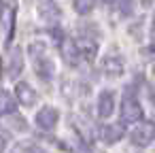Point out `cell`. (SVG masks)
I'll return each mask as SVG.
<instances>
[{
	"instance_id": "obj_1",
	"label": "cell",
	"mask_w": 155,
	"mask_h": 153,
	"mask_svg": "<svg viewBox=\"0 0 155 153\" xmlns=\"http://www.w3.org/2000/svg\"><path fill=\"white\" fill-rule=\"evenodd\" d=\"M30 53H32V60H34V72H36L41 79L49 81V79L53 77V64H51V60L47 58L43 45H32V47H30Z\"/></svg>"
},
{
	"instance_id": "obj_2",
	"label": "cell",
	"mask_w": 155,
	"mask_h": 153,
	"mask_svg": "<svg viewBox=\"0 0 155 153\" xmlns=\"http://www.w3.org/2000/svg\"><path fill=\"white\" fill-rule=\"evenodd\" d=\"M155 138V123L153 121H140L134 130H132V142L138 147H147L151 145Z\"/></svg>"
},
{
	"instance_id": "obj_3",
	"label": "cell",
	"mask_w": 155,
	"mask_h": 153,
	"mask_svg": "<svg viewBox=\"0 0 155 153\" xmlns=\"http://www.w3.org/2000/svg\"><path fill=\"white\" fill-rule=\"evenodd\" d=\"M119 117H121L123 123H138L142 119V106H140V102L134 100V98H125L121 102V115Z\"/></svg>"
},
{
	"instance_id": "obj_4",
	"label": "cell",
	"mask_w": 155,
	"mask_h": 153,
	"mask_svg": "<svg viewBox=\"0 0 155 153\" xmlns=\"http://www.w3.org/2000/svg\"><path fill=\"white\" fill-rule=\"evenodd\" d=\"M58 119H60V113H58V108H53V106H43V108L36 113V125L43 128V130H51V128L58 123Z\"/></svg>"
},
{
	"instance_id": "obj_5",
	"label": "cell",
	"mask_w": 155,
	"mask_h": 153,
	"mask_svg": "<svg viewBox=\"0 0 155 153\" xmlns=\"http://www.w3.org/2000/svg\"><path fill=\"white\" fill-rule=\"evenodd\" d=\"M74 45H77V51H79V58H81V60L94 62V58H96V53H98V45H96L91 38H77Z\"/></svg>"
},
{
	"instance_id": "obj_6",
	"label": "cell",
	"mask_w": 155,
	"mask_h": 153,
	"mask_svg": "<svg viewBox=\"0 0 155 153\" xmlns=\"http://www.w3.org/2000/svg\"><path fill=\"white\" fill-rule=\"evenodd\" d=\"M113 108H115V96H113V91H102L100 94V98H98V115L102 117V119H106V117H110L113 115Z\"/></svg>"
},
{
	"instance_id": "obj_7",
	"label": "cell",
	"mask_w": 155,
	"mask_h": 153,
	"mask_svg": "<svg viewBox=\"0 0 155 153\" xmlns=\"http://www.w3.org/2000/svg\"><path fill=\"white\" fill-rule=\"evenodd\" d=\"M62 47H60V51H62V58L66 60V64H70V66H77L79 62H81V58H79V51H77V45H74V41H62L60 43Z\"/></svg>"
},
{
	"instance_id": "obj_8",
	"label": "cell",
	"mask_w": 155,
	"mask_h": 153,
	"mask_svg": "<svg viewBox=\"0 0 155 153\" xmlns=\"http://www.w3.org/2000/svg\"><path fill=\"white\" fill-rule=\"evenodd\" d=\"M21 68H24V58H21V49L19 47H15L13 51H11V55H9V64H7V72H9V77H19V72H21Z\"/></svg>"
},
{
	"instance_id": "obj_9",
	"label": "cell",
	"mask_w": 155,
	"mask_h": 153,
	"mask_svg": "<svg viewBox=\"0 0 155 153\" xmlns=\"http://www.w3.org/2000/svg\"><path fill=\"white\" fill-rule=\"evenodd\" d=\"M15 94H17V98H19V102L21 104H26V106H32L34 102H36V98H38V94L28 85V83H17V87H15Z\"/></svg>"
},
{
	"instance_id": "obj_10",
	"label": "cell",
	"mask_w": 155,
	"mask_h": 153,
	"mask_svg": "<svg viewBox=\"0 0 155 153\" xmlns=\"http://www.w3.org/2000/svg\"><path fill=\"white\" fill-rule=\"evenodd\" d=\"M102 72H104V75H110V77H119V75L123 72V60L117 58V55L104 58V62H102Z\"/></svg>"
},
{
	"instance_id": "obj_11",
	"label": "cell",
	"mask_w": 155,
	"mask_h": 153,
	"mask_svg": "<svg viewBox=\"0 0 155 153\" xmlns=\"http://www.w3.org/2000/svg\"><path fill=\"white\" fill-rule=\"evenodd\" d=\"M100 138L104 140V142H108V145H113V142H117V140H121L123 138V128L121 125H104L102 130H100Z\"/></svg>"
},
{
	"instance_id": "obj_12",
	"label": "cell",
	"mask_w": 155,
	"mask_h": 153,
	"mask_svg": "<svg viewBox=\"0 0 155 153\" xmlns=\"http://www.w3.org/2000/svg\"><path fill=\"white\" fill-rule=\"evenodd\" d=\"M2 17H5V41L11 43L13 30H15V11H13V7H7L2 11Z\"/></svg>"
},
{
	"instance_id": "obj_13",
	"label": "cell",
	"mask_w": 155,
	"mask_h": 153,
	"mask_svg": "<svg viewBox=\"0 0 155 153\" xmlns=\"http://www.w3.org/2000/svg\"><path fill=\"white\" fill-rule=\"evenodd\" d=\"M15 108H17V100L7 89H0V115H9Z\"/></svg>"
},
{
	"instance_id": "obj_14",
	"label": "cell",
	"mask_w": 155,
	"mask_h": 153,
	"mask_svg": "<svg viewBox=\"0 0 155 153\" xmlns=\"http://www.w3.org/2000/svg\"><path fill=\"white\" fill-rule=\"evenodd\" d=\"M102 2L108 5V7H115L121 15H130L132 7H134V0H102Z\"/></svg>"
},
{
	"instance_id": "obj_15",
	"label": "cell",
	"mask_w": 155,
	"mask_h": 153,
	"mask_svg": "<svg viewBox=\"0 0 155 153\" xmlns=\"http://www.w3.org/2000/svg\"><path fill=\"white\" fill-rule=\"evenodd\" d=\"M74 11L79 13V15H87V13H91L94 11V7H96V0H74Z\"/></svg>"
},
{
	"instance_id": "obj_16",
	"label": "cell",
	"mask_w": 155,
	"mask_h": 153,
	"mask_svg": "<svg viewBox=\"0 0 155 153\" xmlns=\"http://www.w3.org/2000/svg\"><path fill=\"white\" fill-rule=\"evenodd\" d=\"M7 142H9V140H7V136H2V134H0V153H2V151L7 149Z\"/></svg>"
},
{
	"instance_id": "obj_17",
	"label": "cell",
	"mask_w": 155,
	"mask_h": 153,
	"mask_svg": "<svg viewBox=\"0 0 155 153\" xmlns=\"http://www.w3.org/2000/svg\"><path fill=\"white\" fill-rule=\"evenodd\" d=\"M153 43H155V19H153Z\"/></svg>"
},
{
	"instance_id": "obj_18",
	"label": "cell",
	"mask_w": 155,
	"mask_h": 153,
	"mask_svg": "<svg viewBox=\"0 0 155 153\" xmlns=\"http://www.w3.org/2000/svg\"><path fill=\"white\" fill-rule=\"evenodd\" d=\"M153 104H155V91H153Z\"/></svg>"
},
{
	"instance_id": "obj_19",
	"label": "cell",
	"mask_w": 155,
	"mask_h": 153,
	"mask_svg": "<svg viewBox=\"0 0 155 153\" xmlns=\"http://www.w3.org/2000/svg\"><path fill=\"white\" fill-rule=\"evenodd\" d=\"M153 75H155V68H153Z\"/></svg>"
}]
</instances>
